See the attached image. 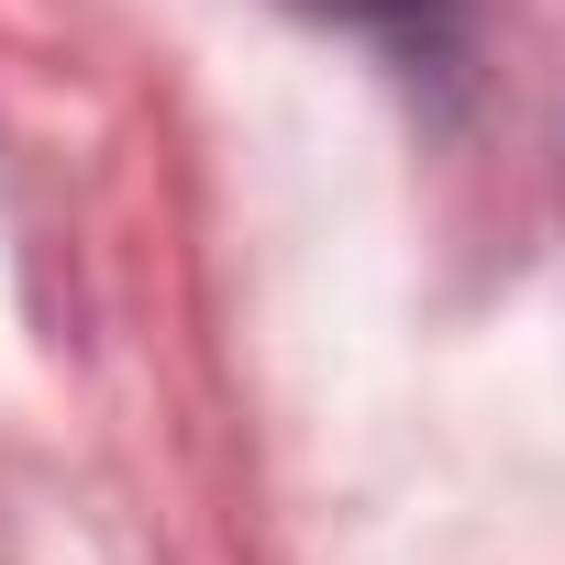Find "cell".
Here are the masks:
<instances>
[{"label": "cell", "mask_w": 565, "mask_h": 565, "mask_svg": "<svg viewBox=\"0 0 565 565\" xmlns=\"http://www.w3.org/2000/svg\"><path fill=\"white\" fill-rule=\"evenodd\" d=\"M300 12H333V23H399V12H422V0H300Z\"/></svg>", "instance_id": "obj_1"}]
</instances>
